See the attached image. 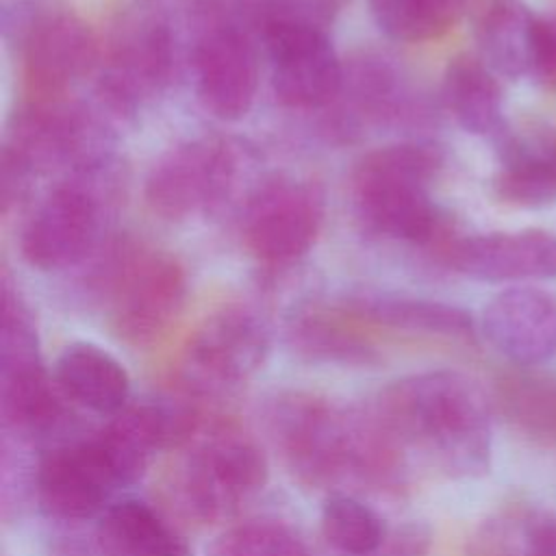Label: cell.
<instances>
[{
	"label": "cell",
	"mask_w": 556,
	"mask_h": 556,
	"mask_svg": "<svg viewBox=\"0 0 556 556\" xmlns=\"http://www.w3.org/2000/svg\"><path fill=\"white\" fill-rule=\"evenodd\" d=\"M439 258L478 282L545 280L556 276V237L541 228L452 237Z\"/></svg>",
	"instance_id": "16"
},
{
	"label": "cell",
	"mask_w": 556,
	"mask_h": 556,
	"mask_svg": "<svg viewBox=\"0 0 556 556\" xmlns=\"http://www.w3.org/2000/svg\"><path fill=\"white\" fill-rule=\"evenodd\" d=\"M319 526L324 541L341 556H374L389 539L384 519L369 504L341 491L324 500Z\"/></svg>",
	"instance_id": "28"
},
{
	"label": "cell",
	"mask_w": 556,
	"mask_h": 556,
	"mask_svg": "<svg viewBox=\"0 0 556 556\" xmlns=\"http://www.w3.org/2000/svg\"><path fill=\"white\" fill-rule=\"evenodd\" d=\"M441 100L452 119L469 135L493 139L506 126L500 76L478 54L463 52L450 59Z\"/></svg>",
	"instance_id": "25"
},
{
	"label": "cell",
	"mask_w": 556,
	"mask_h": 556,
	"mask_svg": "<svg viewBox=\"0 0 556 556\" xmlns=\"http://www.w3.org/2000/svg\"><path fill=\"white\" fill-rule=\"evenodd\" d=\"M117 185L113 159L61 176L20 230L22 258L48 274L87 263L102 245V226Z\"/></svg>",
	"instance_id": "4"
},
{
	"label": "cell",
	"mask_w": 556,
	"mask_h": 556,
	"mask_svg": "<svg viewBox=\"0 0 556 556\" xmlns=\"http://www.w3.org/2000/svg\"><path fill=\"white\" fill-rule=\"evenodd\" d=\"M324 217L326 200L317 182L289 176L263 180L241 211L243 245L267 267H289L315 245Z\"/></svg>",
	"instance_id": "12"
},
{
	"label": "cell",
	"mask_w": 556,
	"mask_h": 556,
	"mask_svg": "<svg viewBox=\"0 0 556 556\" xmlns=\"http://www.w3.org/2000/svg\"><path fill=\"white\" fill-rule=\"evenodd\" d=\"M467 0H369L378 28L404 43L445 35L460 17Z\"/></svg>",
	"instance_id": "29"
},
{
	"label": "cell",
	"mask_w": 556,
	"mask_h": 556,
	"mask_svg": "<svg viewBox=\"0 0 556 556\" xmlns=\"http://www.w3.org/2000/svg\"><path fill=\"white\" fill-rule=\"evenodd\" d=\"M339 306L358 321L393 330L447 337L460 341H471L476 337L473 317L465 308L447 302L378 289H358L345 293Z\"/></svg>",
	"instance_id": "21"
},
{
	"label": "cell",
	"mask_w": 556,
	"mask_h": 556,
	"mask_svg": "<svg viewBox=\"0 0 556 556\" xmlns=\"http://www.w3.org/2000/svg\"><path fill=\"white\" fill-rule=\"evenodd\" d=\"M191 67L195 93L206 113L222 122H239L250 113L258 89V48L252 30L204 11Z\"/></svg>",
	"instance_id": "14"
},
{
	"label": "cell",
	"mask_w": 556,
	"mask_h": 556,
	"mask_svg": "<svg viewBox=\"0 0 556 556\" xmlns=\"http://www.w3.org/2000/svg\"><path fill=\"white\" fill-rule=\"evenodd\" d=\"M204 556H308V549L285 521L248 519L222 530Z\"/></svg>",
	"instance_id": "30"
},
{
	"label": "cell",
	"mask_w": 556,
	"mask_h": 556,
	"mask_svg": "<svg viewBox=\"0 0 556 556\" xmlns=\"http://www.w3.org/2000/svg\"><path fill=\"white\" fill-rule=\"evenodd\" d=\"M100 556H193L187 536L152 504L122 497L96 519Z\"/></svg>",
	"instance_id": "23"
},
{
	"label": "cell",
	"mask_w": 556,
	"mask_h": 556,
	"mask_svg": "<svg viewBox=\"0 0 556 556\" xmlns=\"http://www.w3.org/2000/svg\"><path fill=\"white\" fill-rule=\"evenodd\" d=\"M113 119L98 100L96 106L72 98L26 100L9 122L2 156L33 178L50 172L65 176L113 159Z\"/></svg>",
	"instance_id": "7"
},
{
	"label": "cell",
	"mask_w": 556,
	"mask_h": 556,
	"mask_svg": "<svg viewBox=\"0 0 556 556\" xmlns=\"http://www.w3.org/2000/svg\"><path fill=\"white\" fill-rule=\"evenodd\" d=\"M330 109H337V132L348 135L363 126L417 122L426 115L402 67L376 52H365L343 65V85Z\"/></svg>",
	"instance_id": "17"
},
{
	"label": "cell",
	"mask_w": 556,
	"mask_h": 556,
	"mask_svg": "<svg viewBox=\"0 0 556 556\" xmlns=\"http://www.w3.org/2000/svg\"><path fill=\"white\" fill-rule=\"evenodd\" d=\"M371 408L400 441L434 469L456 480L480 478L491 467V402L465 374L419 371L389 382Z\"/></svg>",
	"instance_id": "1"
},
{
	"label": "cell",
	"mask_w": 556,
	"mask_h": 556,
	"mask_svg": "<svg viewBox=\"0 0 556 556\" xmlns=\"http://www.w3.org/2000/svg\"><path fill=\"white\" fill-rule=\"evenodd\" d=\"M124 489L93 434L67 437L43 447L35 465L33 500L61 523L98 519Z\"/></svg>",
	"instance_id": "13"
},
{
	"label": "cell",
	"mask_w": 556,
	"mask_h": 556,
	"mask_svg": "<svg viewBox=\"0 0 556 556\" xmlns=\"http://www.w3.org/2000/svg\"><path fill=\"white\" fill-rule=\"evenodd\" d=\"M174 61V33L167 20L159 11H132L111 35L96 100L117 119H128L163 93Z\"/></svg>",
	"instance_id": "10"
},
{
	"label": "cell",
	"mask_w": 556,
	"mask_h": 556,
	"mask_svg": "<svg viewBox=\"0 0 556 556\" xmlns=\"http://www.w3.org/2000/svg\"><path fill=\"white\" fill-rule=\"evenodd\" d=\"M258 41L269 61L276 100L293 111L330 109L343 85V63L328 28L311 24L267 26Z\"/></svg>",
	"instance_id": "15"
},
{
	"label": "cell",
	"mask_w": 556,
	"mask_h": 556,
	"mask_svg": "<svg viewBox=\"0 0 556 556\" xmlns=\"http://www.w3.org/2000/svg\"><path fill=\"white\" fill-rule=\"evenodd\" d=\"M441 165L443 152L432 141H402L367 152L350 178L352 208L361 226L439 254L452 239L430 195Z\"/></svg>",
	"instance_id": "2"
},
{
	"label": "cell",
	"mask_w": 556,
	"mask_h": 556,
	"mask_svg": "<svg viewBox=\"0 0 556 556\" xmlns=\"http://www.w3.org/2000/svg\"><path fill=\"white\" fill-rule=\"evenodd\" d=\"M17 50L28 100L70 98L100 63L93 28L63 7H37L22 15Z\"/></svg>",
	"instance_id": "9"
},
{
	"label": "cell",
	"mask_w": 556,
	"mask_h": 556,
	"mask_svg": "<svg viewBox=\"0 0 556 556\" xmlns=\"http://www.w3.org/2000/svg\"><path fill=\"white\" fill-rule=\"evenodd\" d=\"M185 450L169 491L178 510L198 523L232 517L269 480L265 450L232 421L202 426Z\"/></svg>",
	"instance_id": "5"
},
{
	"label": "cell",
	"mask_w": 556,
	"mask_h": 556,
	"mask_svg": "<svg viewBox=\"0 0 556 556\" xmlns=\"http://www.w3.org/2000/svg\"><path fill=\"white\" fill-rule=\"evenodd\" d=\"M532 76L545 89L556 91V13L541 15L539 20Z\"/></svg>",
	"instance_id": "31"
},
{
	"label": "cell",
	"mask_w": 556,
	"mask_h": 556,
	"mask_svg": "<svg viewBox=\"0 0 556 556\" xmlns=\"http://www.w3.org/2000/svg\"><path fill=\"white\" fill-rule=\"evenodd\" d=\"M271 330L265 317L243 304L211 313L180 354L182 391L195 400H219L239 391L265 365Z\"/></svg>",
	"instance_id": "8"
},
{
	"label": "cell",
	"mask_w": 556,
	"mask_h": 556,
	"mask_svg": "<svg viewBox=\"0 0 556 556\" xmlns=\"http://www.w3.org/2000/svg\"><path fill=\"white\" fill-rule=\"evenodd\" d=\"M239 154L222 139H191L167 148L150 167L146 204L167 222H185L217 211L232 193Z\"/></svg>",
	"instance_id": "11"
},
{
	"label": "cell",
	"mask_w": 556,
	"mask_h": 556,
	"mask_svg": "<svg viewBox=\"0 0 556 556\" xmlns=\"http://www.w3.org/2000/svg\"><path fill=\"white\" fill-rule=\"evenodd\" d=\"M467 556H556V515L508 504L476 526Z\"/></svg>",
	"instance_id": "26"
},
{
	"label": "cell",
	"mask_w": 556,
	"mask_h": 556,
	"mask_svg": "<svg viewBox=\"0 0 556 556\" xmlns=\"http://www.w3.org/2000/svg\"><path fill=\"white\" fill-rule=\"evenodd\" d=\"M356 321L339 304L324 306L308 302L287 319L285 341L289 350L315 365L374 367L382 361L378 348L356 328Z\"/></svg>",
	"instance_id": "20"
},
{
	"label": "cell",
	"mask_w": 556,
	"mask_h": 556,
	"mask_svg": "<svg viewBox=\"0 0 556 556\" xmlns=\"http://www.w3.org/2000/svg\"><path fill=\"white\" fill-rule=\"evenodd\" d=\"M480 330L510 363H545L556 356V295L539 287L504 289L484 306Z\"/></svg>",
	"instance_id": "19"
},
{
	"label": "cell",
	"mask_w": 556,
	"mask_h": 556,
	"mask_svg": "<svg viewBox=\"0 0 556 556\" xmlns=\"http://www.w3.org/2000/svg\"><path fill=\"white\" fill-rule=\"evenodd\" d=\"M54 382L74 406L100 417H113L130 402V376L104 348L74 341L61 350L54 363Z\"/></svg>",
	"instance_id": "22"
},
{
	"label": "cell",
	"mask_w": 556,
	"mask_h": 556,
	"mask_svg": "<svg viewBox=\"0 0 556 556\" xmlns=\"http://www.w3.org/2000/svg\"><path fill=\"white\" fill-rule=\"evenodd\" d=\"M263 428L302 486L330 489L354 480V408L321 393L287 389L263 404Z\"/></svg>",
	"instance_id": "6"
},
{
	"label": "cell",
	"mask_w": 556,
	"mask_h": 556,
	"mask_svg": "<svg viewBox=\"0 0 556 556\" xmlns=\"http://www.w3.org/2000/svg\"><path fill=\"white\" fill-rule=\"evenodd\" d=\"M89 261L85 289L124 343L152 345L182 313L187 274L174 254L122 237L102 243Z\"/></svg>",
	"instance_id": "3"
},
{
	"label": "cell",
	"mask_w": 556,
	"mask_h": 556,
	"mask_svg": "<svg viewBox=\"0 0 556 556\" xmlns=\"http://www.w3.org/2000/svg\"><path fill=\"white\" fill-rule=\"evenodd\" d=\"M495 406L504 421L528 441L556 450V378L510 374L497 382Z\"/></svg>",
	"instance_id": "27"
},
{
	"label": "cell",
	"mask_w": 556,
	"mask_h": 556,
	"mask_svg": "<svg viewBox=\"0 0 556 556\" xmlns=\"http://www.w3.org/2000/svg\"><path fill=\"white\" fill-rule=\"evenodd\" d=\"M539 20L523 0H480L473 15L478 56L497 76H532Z\"/></svg>",
	"instance_id": "24"
},
{
	"label": "cell",
	"mask_w": 556,
	"mask_h": 556,
	"mask_svg": "<svg viewBox=\"0 0 556 556\" xmlns=\"http://www.w3.org/2000/svg\"><path fill=\"white\" fill-rule=\"evenodd\" d=\"M495 195L517 208H541L556 200V128L541 119L508 124L493 137Z\"/></svg>",
	"instance_id": "18"
}]
</instances>
